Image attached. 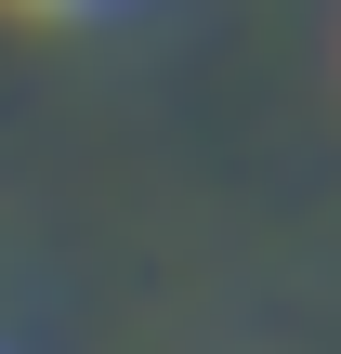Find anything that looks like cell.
Listing matches in <instances>:
<instances>
[{
    "label": "cell",
    "mask_w": 341,
    "mask_h": 354,
    "mask_svg": "<svg viewBox=\"0 0 341 354\" xmlns=\"http://www.w3.org/2000/svg\"><path fill=\"white\" fill-rule=\"evenodd\" d=\"M26 13H131V0H26Z\"/></svg>",
    "instance_id": "6da1fadb"
},
{
    "label": "cell",
    "mask_w": 341,
    "mask_h": 354,
    "mask_svg": "<svg viewBox=\"0 0 341 354\" xmlns=\"http://www.w3.org/2000/svg\"><path fill=\"white\" fill-rule=\"evenodd\" d=\"M0 354H13V342H0Z\"/></svg>",
    "instance_id": "7a4b0ae2"
}]
</instances>
